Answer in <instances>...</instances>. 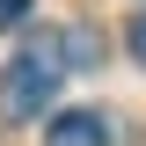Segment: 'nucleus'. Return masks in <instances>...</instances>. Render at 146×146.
Segmentation results:
<instances>
[{
  "instance_id": "1",
  "label": "nucleus",
  "mask_w": 146,
  "mask_h": 146,
  "mask_svg": "<svg viewBox=\"0 0 146 146\" xmlns=\"http://www.w3.org/2000/svg\"><path fill=\"white\" fill-rule=\"evenodd\" d=\"M58 73H66V58H58V36H36V44H22V51L7 58V73H0V124H29L36 110L58 95Z\"/></svg>"
},
{
  "instance_id": "2",
  "label": "nucleus",
  "mask_w": 146,
  "mask_h": 146,
  "mask_svg": "<svg viewBox=\"0 0 146 146\" xmlns=\"http://www.w3.org/2000/svg\"><path fill=\"white\" fill-rule=\"evenodd\" d=\"M44 146H110V117L102 110H58Z\"/></svg>"
},
{
  "instance_id": "4",
  "label": "nucleus",
  "mask_w": 146,
  "mask_h": 146,
  "mask_svg": "<svg viewBox=\"0 0 146 146\" xmlns=\"http://www.w3.org/2000/svg\"><path fill=\"white\" fill-rule=\"evenodd\" d=\"M131 58H139V66H146V15L131 22Z\"/></svg>"
},
{
  "instance_id": "3",
  "label": "nucleus",
  "mask_w": 146,
  "mask_h": 146,
  "mask_svg": "<svg viewBox=\"0 0 146 146\" xmlns=\"http://www.w3.org/2000/svg\"><path fill=\"white\" fill-rule=\"evenodd\" d=\"M29 7H36V0H0V29H22V22H29Z\"/></svg>"
}]
</instances>
